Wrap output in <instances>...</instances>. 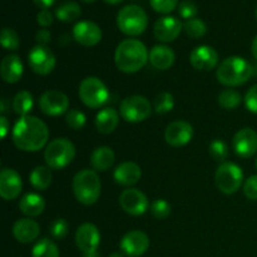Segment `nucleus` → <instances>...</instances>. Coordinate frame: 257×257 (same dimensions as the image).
Masks as SVG:
<instances>
[{
    "mask_svg": "<svg viewBox=\"0 0 257 257\" xmlns=\"http://www.w3.org/2000/svg\"><path fill=\"white\" fill-rule=\"evenodd\" d=\"M15 147L24 152H38L45 147L49 138V130L42 119L33 115L20 117L12 133Z\"/></svg>",
    "mask_w": 257,
    "mask_h": 257,
    "instance_id": "obj_1",
    "label": "nucleus"
},
{
    "mask_svg": "<svg viewBox=\"0 0 257 257\" xmlns=\"http://www.w3.org/2000/svg\"><path fill=\"white\" fill-rule=\"evenodd\" d=\"M148 60L150 53L146 45L138 39H124L115 48V65L123 73L132 74L140 72Z\"/></svg>",
    "mask_w": 257,
    "mask_h": 257,
    "instance_id": "obj_2",
    "label": "nucleus"
},
{
    "mask_svg": "<svg viewBox=\"0 0 257 257\" xmlns=\"http://www.w3.org/2000/svg\"><path fill=\"white\" fill-rule=\"evenodd\" d=\"M252 72V65L245 58L228 57L218 65L216 77L226 87H238L250 80Z\"/></svg>",
    "mask_w": 257,
    "mask_h": 257,
    "instance_id": "obj_3",
    "label": "nucleus"
},
{
    "mask_svg": "<svg viewBox=\"0 0 257 257\" xmlns=\"http://www.w3.org/2000/svg\"><path fill=\"white\" fill-rule=\"evenodd\" d=\"M73 192L82 205H94L102 192V183L97 172L93 170L79 171L73 178Z\"/></svg>",
    "mask_w": 257,
    "mask_h": 257,
    "instance_id": "obj_4",
    "label": "nucleus"
},
{
    "mask_svg": "<svg viewBox=\"0 0 257 257\" xmlns=\"http://www.w3.org/2000/svg\"><path fill=\"white\" fill-rule=\"evenodd\" d=\"M117 25L123 34L137 37L147 29L148 15L140 5H125L118 12Z\"/></svg>",
    "mask_w": 257,
    "mask_h": 257,
    "instance_id": "obj_5",
    "label": "nucleus"
},
{
    "mask_svg": "<svg viewBox=\"0 0 257 257\" xmlns=\"http://www.w3.org/2000/svg\"><path fill=\"white\" fill-rule=\"evenodd\" d=\"M75 147L67 138H55L48 143L44 151L45 163L52 170H62L73 162Z\"/></svg>",
    "mask_w": 257,
    "mask_h": 257,
    "instance_id": "obj_6",
    "label": "nucleus"
},
{
    "mask_svg": "<svg viewBox=\"0 0 257 257\" xmlns=\"http://www.w3.org/2000/svg\"><path fill=\"white\" fill-rule=\"evenodd\" d=\"M78 94L80 100L93 109L100 108L109 99V90L97 77H88L83 79L79 84Z\"/></svg>",
    "mask_w": 257,
    "mask_h": 257,
    "instance_id": "obj_7",
    "label": "nucleus"
},
{
    "mask_svg": "<svg viewBox=\"0 0 257 257\" xmlns=\"http://www.w3.org/2000/svg\"><path fill=\"white\" fill-rule=\"evenodd\" d=\"M215 182L221 192L225 195H233L240 190L243 183L242 170L236 163H221L216 171Z\"/></svg>",
    "mask_w": 257,
    "mask_h": 257,
    "instance_id": "obj_8",
    "label": "nucleus"
},
{
    "mask_svg": "<svg viewBox=\"0 0 257 257\" xmlns=\"http://www.w3.org/2000/svg\"><path fill=\"white\" fill-rule=\"evenodd\" d=\"M120 117L130 123H140L152 114L150 100L143 95H131L124 98L119 105Z\"/></svg>",
    "mask_w": 257,
    "mask_h": 257,
    "instance_id": "obj_9",
    "label": "nucleus"
},
{
    "mask_svg": "<svg viewBox=\"0 0 257 257\" xmlns=\"http://www.w3.org/2000/svg\"><path fill=\"white\" fill-rule=\"evenodd\" d=\"M28 62L34 73L39 75H48L54 70L57 59L47 45L37 44L28 54Z\"/></svg>",
    "mask_w": 257,
    "mask_h": 257,
    "instance_id": "obj_10",
    "label": "nucleus"
},
{
    "mask_svg": "<svg viewBox=\"0 0 257 257\" xmlns=\"http://www.w3.org/2000/svg\"><path fill=\"white\" fill-rule=\"evenodd\" d=\"M39 107L44 114L57 117L69 108V98L60 90H47L39 98Z\"/></svg>",
    "mask_w": 257,
    "mask_h": 257,
    "instance_id": "obj_11",
    "label": "nucleus"
},
{
    "mask_svg": "<svg viewBox=\"0 0 257 257\" xmlns=\"http://www.w3.org/2000/svg\"><path fill=\"white\" fill-rule=\"evenodd\" d=\"M119 205L124 212L132 216H141L150 208V201L142 191L137 188H128L120 193Z\"/></svg>",
    "mask_w": 257,
    "mask_h": 257,
    "instance_id": "obj_12",
    "label": "nucleus"
},
{
    "mask_svg": "<svg viewBox=\"0 0 257 257\" xmlns=\"http://www.w3.org/2000/svg\"><path fill=\"white\" fill-rule=\"evenodd\" d=\"M119 246L123 255L128 257H140L147 252L150 247V238L143 231H130L123 236Z\"/></svg>",
    "mask_w": 257,
    "mask_h": 257,
    "instance_id": "obj_13",
    "label": "nucleus"
},
{
    "mask_svg": "<svg viewBox=\"0 0 257 257\" xmlns=\"http://www.w3.org/2000/svg\"><path fill=\"white\" fill-rule=\"evenodd\" d=\"M75 243L83 255L97 252L98 246L100 243V233L97 226L88 222L79 226L75 233Z\"/></svg>",
    "mask_w": 257,
    "mask_h": 257,
    "instance_id": "obj_14",
    "label": "nucleus"
},
{
    "mask_svg": "<svg viewBox=\"0 0 257 257\" xmlns=\"http://www.w3.org/2000/svg\"><path fill=\"white\" fill-rule=\"evenodd\" d=\"M193 137V127L186 120H175L165 131V140L172 147H183Z\"/></svg>",
    "mask_w": 257,
    "mask_h": 257,
    "instance_id": "obj_15",
    "label": "nucleus"
},
{
    "mask_svg": "<svg viewBox=\"0 0 257 257\" xmlns=\"http://www.w3.org/2000/svg\"><path fill=\"white\" fill-rule=\"evenodd\" d=\"M232 148L241 158H251L257 152V133L251 128H242L232 140Z\"/></svg>",
    "mask_w": 257,
    "mask_h": 257,
    "instance_id": "obj_16",
    "label": "nucleus"
},
{
    "mask_svg": "<svg viewBox=\"0 0 257 257\" xmlns=\"http://www.w3.org/2000/svg\"><path fill=\"white\" fill-rule=\"evenodd\" d=\"M73 38L83 47H94L102 39V29L94 22L82 20L73 28Z\"/></svg>",
    "mask_w": 257,
    "mask_h": 257,
    "instance_id": "obj_17",
    "label": "nucleus"
},
{
    "mask_svg": "<svg viewBox=\"0 0 257 257\" xmlns=\"http://www.w3.org/2000/svg\"><path fill=\"white\" fill-rule=\"evenodd\" d=\"M23 190V181L19 173L13 168H3L0 172V196L5 201L19 197Z\"/></svg>",
    "mask_w": 257,
    "mask_h": 257,
    "instance_id": "obj_18",
    "label": "nucleus"
},
{
    "mask_svg": "<svg viewBox=\"0 0 257 257\" xmlns=\"http://www.w3.org/2000/svg\"><path fill=\"white\" fill-rule=\"evenodd\" d=\"M183 24L181 23L180 19L176 17H162L155 23L153 27V33L155 37L157 38L160 42L170 43L177 39L178 35L181 34Z\"/></svg>",
    "mask_w": 257,
    "mask_h": 257,
    "instance_id": "obj_19",
    "label": "nucleus"
},
{
    "mask_svg": "<svg viewBox=\"0 0 257 257\" xmlns=\"http://www.w3.org/2000/svg\"><path fill=\"white\" fill-rule=\"evenodd\" d=\"M190 63L196 70H212L218 64V53L208 45L196 47L190 54Z\"/></svg>",
    "mask_w": 257,
    "mask_h": 257,
    "instance_id": "obj_20",
    "label": "nucleus"
},
{
    "mask_svg": "<svg viewBox=\"0 0 257 257\" xmlns=\"http://www.w3.org/2000/svg\"><path fill=\"white\" fill-rule=\"evenodd\" d=\"M40 226L32 218H20L13 226V235L20 243H30L38 238Z\"/></svg>",
    "mask_w": 257,
    "mask_h": 257,
    "instance_id": "obj_21",
    "label": "nucleus"
},
{
    "mask_svg": "<svg viewBox=\"0 0 257 257\" xmlns=\"http://www.w3.org/2000/svg\"><path fill=\"white\" fill-rule=\"evenodd\" d=\"M24 73V67L20 60V58L15 54L7 55L4 59L2 60L0 64V75H2L3 80L9 84H14L20 80Z\"/></svg>",
    "mask_w": 257,
    "mask_h": 257,
    "instance_id": "obj_22",
    "label": "nucleus"
},
{
    "mask_svg": "<svg viewBox=\"0 0 257 257\" xmlns=\"http://www.w3.org/2000/svg\"><path fill=\"white\" fill-rule=\"evenodd\" d=\"M114 181L120 186H133L140 182L142 177L141 167L135 162H123L118 166L113 173Z\"/></svg>",
    "mask_w": 257,
    "mask_h": 257,
    "instance_id": "obj_23",
    "label": "nucleus"
},
{
    "mask_svg": "<svg viewBox=\"0 0 257 257\" xmlns=\"http://www.w3.org/2000/svg\"><path fill=\"white\" fill-rule=\"evenodd\" d=\"M175 52L167 45H155L150 52V62L155 69H170L175 63Z\"/></svg>",
    "mask_w": 257,
    "mask_h": 257,
    "instance_id": "obj_24",
    "label": "nucleus"
},
{
    "mask_svg": "<svg viewBox=\"0 0 257 257\" xmlns=\"http://www.w3.org/2000/svg\"><path fill=\"white\" fill-rule=\"evenodd\" d=\"M118 123H119V113L114 108H103L95 117V127L102 135H109L114 132L115 128L118 127Z\"/></svg>",
    "mask_w": 257,
    "mask_h": 257,
    "instance_id": "obj_25",
    "label": "nucleus"
},
{
    "mask_svg": "<svg viewBox=\"0 0 257 257\" xmlns=\"http://www.w3.org/2000/svg\"><path fill=\"white\" fill-rule=\"evenodd\" d=\"M114 160L115 155L112 148L108 146H100L93 151L90 156V165L97 172H105L112 167Z\"/></svg>",
    "mask_w": 257,
    "mask_h": 257,
    "instance_id": "obj_26",
    "label": "nucleus"
},
{
    "mask_svg": "<svg viewBox=\"0 0 257 257\" xmlns=\"http://www.w3.org/2000/svg\"><path fill=\"white\" fill-rule=\"evenodd\" d=\"M19 208L28 217H38L44 212V198L38 193H27L20 198Z\"/></svg>",
    "mask_w": 257,
    "mask_h": 257,
    "instance_id": "obj_27",
    "label": "nucleus"
},
{
    "mask_svg": "<svg viewBox=\"0 0 257 257\" xmlns=\"http://www.w3.org/2000/svg\"><path fill=\"white\" fill-rule=\"evenodd\" d=\"M52 168L48 166H37L29 175V182L35 190L45 191L52 185Z\"/></svg>",
    "mask_w": 257,
    "mask_h": 257,
    "instance_id": "obj_28",
    "label": "nucleus"
},
{
    "mask_svg": "<svg viewBox=\"0 0 257 257\" xmlns=\"http://www.w3.org/2000/svg\"><path fill=\"white\" fill-rule=\"evenodd\" d=\"M80 15H82V8H80V5L78 4L77 2H73V0L63 2L62 4L55 9V17H57L60 22H75Z\"/></svg>",
    "mask_w": 257,
    "mask_h": 257,
    "instance_id": "obj_29",
    "label": "nucleus"
},
{
    "mask_svg": "<svg viewBox=\"0 0 257 257\" xmlns=\"http://www.w3.org/2000/svg\"><path fill=\"white\" fill-rule=\"evenodd\" d=\"M13 109L20 117H27L29 113L32 112L33 105H34V99L30 92L28 90H20L15 94L14 99H13Z\"/></svg>",
    "mask_w": 257,
    "mask_h": 257,
    "instance_id": "obj_30",
    "label": "nucleus"
},
{
    "mask_svg": "<svg viewBox=\"0 0 257 257\" xmlns=\"http://www.w3.org/2000/svg\"><path fill=\"white\" fill-rule=\"evenodd\" d=\"M32 257H59V248L49 238H43L33 247Z\"/></svg>",
    "mask_w": 257,
    "mask_h": 257,
    "instance_id": "obj_31",
    "label": "nucleus"
},
{
    "mask_svg": "<svg viewBox=\"0 0 257 257\" xmlns=\"http://www.w3.org/2000/svg\"><path fill=\"white\" fill-rule=\"evenodd\" d=\"M218 104L222 108L228 110L236 109L242 102V97L240 93L235 89H225L218 94L217 98Z\"/></svg>",
    "mask_w": 257,
    "mask_h": 257,
    "instance_id": "obj_32",
    "label": "nucleus"
},
{
    "mask_svg": "<svg viewBox=\"0 0 257 257\" xmlns=\"http://www.w3.org/2000/svg\"><path fill=\"white\" fill-rule=\"evenodd\" d=\"M185 28V32L187 33L188 37L193 38V39H198V38H202L203 35L207 32V27H206L205 22L197 18H193V19L187 20L183 25Z\"/></svg>",
    "mask_w": 257,
    "mask_h": 257,
    "instance_id": "obj_33",
    "label": "nucleus"
},
{
    "mask_svg": "<svg viewBox=\"0 0 257 257\" xmlns=\"http://www.w3.org/2000/svg\"><path fill=\"white\" fill-rule=\"evenodd\" d=\"M0 43L8 50H17L20 45L18 33L12 28H4L0 33Z\"/></svg>",
    "mask_w": 257,
    "mask_h": 257,
    "instance_id": "obj_34",
    "label": "nucleus"
},
{
    "mask_svg": "<svg viewBox=\"0 0 257 257\" xmlns=\"http://www.w3.org/2000/svg\"><path fill=\"white\" fill-rule=\"evenodd\" d=\"M175 107V99L173 95L168 92H162L156 97L155 99V110L158 114H165L171 112Z\"/></svg>",
    "mask_w": 257,
    "mask_h": 257,
    "instance_id": "obj_35",
    "label": "nucleus"
},
{
    "mask_svg": "<svg viewBox=\"0 0 257 257\" xmlns=\"http://www.w3.org/2000/svg\"><path fill=\"white\" fill-rule=\"evenodd\" d=\"M210 156L217 162H225L226 158L228 157V146L222 140H215L210 143Z\"/></svg>",
    "mask_w": 257,
    "mask_h": 257,
    "instance_id": "obj_36",
    "label": "nucleus"
},
{
    "mask_svg": "<svg viewBox=\"0 0 257 257\" xmlns=\"http://www.w3.org/2000/svg\"><path fill=\"white\" fill-rule=\"evenodd\" d=\"M171 212H172V207L166 200L158 198L151 203V213L153 215V217L158 218V220L167 218L171 215Z\"/></svg>",
    "mask_w": 257,
    "mask_h": 257,
    "instance_id": "obj_37",
    "label": "nucleus"
},
{
    "mask_svg": "<svg viewBox=\"0 0 257 257\" xmlns=\"http://www.w3.org/2000/svg\"><path fill=\"white\" fill-rule=\"evenodd\" d=\"M49 232L55 240H63L69 232V223L64 218H57L50 223Z\"/></svg>",
    "mask_w": 257,
    "mask_h": 257,
    "instance_id": "obj_38",
    "label": "nucleus"
},
{
    "mask_svg": "<svg viewBox=\"0 0 257 257\" xmlns=\"http://www.w3.org/2000/svg\"><path fill=\"white\" fill-rule=\"evenodd\" d=\"M65 120H67V124L69 125L72 130L74 131H80L85 125V122H87V118H85V114L83 112L78 109H70L67 112V117H65Z\"/></svg>",
    "mask_w": 257,
    "mask_h": 257,
    "instance_id": "obj_39",
    "label": "nucleus"
},
{
    "mask_svg": "<svg viewBox=\"0 0 257 257\" xmlns=\"http://www.w3.org/2000/svg\"><path fill=\"white\" fill-rule=\"evenodd\" d=\"M197 5H196L192 0H182V2L178 4V14H180L181 18H183V19H193V18L197 15Z\"/></svg>",
    "mask_w": 257,
    "mask_h": 257,
    "instance_id": "obj_40",
    "label": "nucleus"
},
{
    "mask_svg": "<svg viewBox=\"0 0 257 257\" xmlns=\"http://www.w3.org/2000/svg\"><path fill=\"white\" fill-rule=\"evenodd\" d=\"M150 4L157 13L168 14L173 12L180 3L178 0H150Z\"/></svg>",
    "mask_w": 257,
    "mask_h": 257,
    "instance_id": "obj_41",
    "label": "nucleus"
},
{
    "mask_svg": "<svg viewBox=\"0 0 257 257\" xmlns=\"http://www.w3.org/2000/svg\"><path fill=\"white\" fill-rule=\"evenodd\" d=\"M242 190L248 200L257 201V175L250 176V177L243 182Z\"/></svg>",
    "mask_w": 257,
    "mask_h": 257,
    "instance_id": "obj_42",
    "label": "nucleus"
},
{
    "mask_svg": "<svg viewBox=\"0 0 257 257\" xmlns=\"http://www.w3.org/2000/svg\"><path fill=\"white\" fill-rule=\"evenodd\" d=\"M245 105L251 113L257 114V84L252 85L245 95Z\"/></svg>",
    "mask_w": 257,
    "mask_h": 257,
    "instance_id": "obj_43",
    "label": "nucleus"
},
{
    "mask_svg": "<svg viewBox=\"0 0 257 257\" xmlns=\"http://www.w3.org/2000/svg\"><path fill=\"white\" fill-rule=\"evenodd\" d=\"M37 22L40 27H50L53 24V14L48 9H42L37 14Z\"/></svg>",
    "mask_w": 257,
    "mask_h": 257,
    "instance_id": "obj_44",
    "label": "nucleus"
},
{
    "mask_svg": "<svg viewBox=\"0 0 257 257\" xmlns=\"http://www.w3.org/2000/svg\"><path fill=\"white\" fill-rule=\"evenodd\" d=\"M35 39H37V43L39 45H47L52 39V35H50L49 30L39 29L35 34Z\"/></svg>",
    "mask_w": 257,
    "mask_h": 257,
    "instance_id": "obj_45",
    "label": "nucleus"
},
{
    "mask_svg": "<svg viewBox=\"0 0 257 257\" xmlns=\"http://www.w3.org/2000/svg\"><path fill=\"white\" fill-rule=\"evenodd\" d=\"M0 125H2L0 133H2V138L4 140L8 135V131H9V122H8L7 117H4V115H2V117H0Z\"/></svg>",
    "mask_w": 257,
    "mask_h": 257,
    "instance_id": "obj_46",
    "label": "nucleus"
},
{
    "mask_svg": "<svg viewBox=\"0 0 257 257\" xmlns=\"http://www.w3.org/2000/svg\"><path fill=\"white\" fill-rule=\"evenodd\" d=\"M38 7H40L42 9H48V8L52 7L57 0H33Z\"/></svg>",
    "mask_w": 257,
    "mask_h": 257,
    "instance_id": "obj_47",
    "label": "nucleus"
},
{
    "mask_svg": "<svg viewBox=\"0 0 257 257\" xmlns=\"http://www.w3.org/2000/svg\"><path fill=\"white\" fill-rule=\"evenodd\" d=\"M251 50H252L253 58L257 60V35L255 37V39H253L252 45H251Z\"/></svg>",
    "mask_w": 257,
    "mask_h": 257,
    "instance_id": "obj_48",
    "label": "nucleus"
},
{
    "mask_svg": "<svg viewBox=\"0 0 257 257\" xmlns=\"http://www.w3.org/2000/svg\"><path fill=\"white\" fill-rule=\"evenodd\" d=\"M83 257H100L99 253L97 252H92V253H85V255H83Z\"/></svg>",
    "mask_w": 257,
    "mask_h": 257,
    "instance_id": "obj_49",
    "label": "nucleus"
},
{
    "mask_svg": "<svg viewBox=\"0 0 257 257\" xmlns=\"http://www.w3.org/2000/svg\"><path fill=\"white\" fill-rule=\"evenodd\" d=\"M104 2H105V3H108V4L114 5V4H118V3L123 2V0H104Z\"/></svg>",
    "mask_w": 257,
    "mask_h": 257,
    "instance_id": "obj_50",
    "label": "nucleus"
},
{
    "mask_svg": "<svg viewBox=\"0 0 257 257\" xmlns=\"http://www.w3.org/2000/svg\"><path fill=\"white\" fill-rule=\"evenodd\" d=\"M109 257H123V255L119 252H113L112 255H109Z\"/></svg>",
    "mask_w": 257,
    "mask_h": 257,
    "instance_id": "obj_51",
    "label": "nucleus"
},
{
    "mask_svg": "<svg viewBox=\"0 0 257 257\" xmlns=\"http://www.w3.org/2000/svg\"><path fill=\"white\" fill-rule=\"evenodd\" d=\"M80 2L85 3V4H90V3H94L95 0H80Z\"/></svg>",
    "mask_w": 257,
    "mask_h": 257,
    "instance_id": "obj_52",
    "label": "nucleus"
},
{
    "mask_svg": "<svg viewBox=\"0 0 257 257\" xmlns=\"http://www.w3.org/2000/svg\"><path fill=\"white\" fill-rule=\"evenodd\" d=\"M256 18H257V8H256Z\"/></svg>",
    "mask_w": 257,
    "mask_h": 257,
    "instance_id": "obj_53",
    "label": "nucleus"
},
{
    "mask_svg": "<svg viewBox=\"0 0 257 257\" xmlns=\"http://www.w3.org/2000/svg\"><path fill=\"white\" fill-rule=\"evenodd\" d=\"M256 168H257V160H256Z\"/></svg>",
    "mask_w": 257,
    "mask_h": 257,
    "instance_id": "obj_54",
    "label": "nucleus"
}]
</instances>
